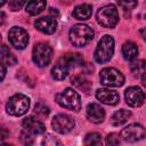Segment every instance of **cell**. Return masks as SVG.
Listing matches in <instances>:
<instances>
[{
	"label": "cell",
	"instance_id": "cell-30",
	"mask_svg": "<svg viewBox=\"0 0 146 146\" xmlns=\"http://www.w3.org/2000/svg\"><path fill=\"white\" fill-rule=\"evenodd\" d=\"M24 5L26 6V3H25L24 1H16V0H13V1L9 2V8H10L13 11H15V10L21 9Z\"/></svg>",
	"mask_w": 146,
	"mask_h": 146
},
{
	"label": "cell",
	"instance_id": "cell-9",
	"mask_svg": "<svg viewBox=\"0 0 146 146\" xmlns=\"http://www.w3.org/2000/svg\"><path fill=\"white\" fill-rule=\"evenodd\" d=\"M8 39L10 44L16 49H24L29 42V34L23 27L14 26L8 32Z\"/></svg>",
	"mask_w": 146,
	"mask_h": 146
},
{
	"label": "cell",
	"instance_id": "cell-29",
	"mask_svg": "<svg viewBox=\"0 0 146 146\" xmlns=\"http://www.w3.org/2000/svg\"><path fill=\"white\" fill-rule=\"evenodd\" d=\"M105 143H106V146H119V144H120V136L117 133H115V132H112V133L106 136Z\"/></svg>",
	"mask_w": 146,
	"mask_h": 146
},
{
	"label": "cell",
	"instance_id": "cell-34",
	"mask_svg": "<svg viewBox=\"0 0 146 146\" xmlns=\"http://www.w3.org/2000/svg\"><path fill=\"white\" fill-rule=\"evenodd\" d=\"M141 84L146 88V74H144V75L141 76Z\"/></svg>",
	"mask_w": 146,
	"mask_h": 146
},
{
	"label": "cell",
	"instance_id": "cell-38",
	"mask_svg": "<svg viewBox=\"0 0 146 146\" xmlns=\"http://www.w3.org/2000/svg\"><path fill=\"white\" fill-rule=\"evenodd\" d=\"M145 17H146V16H145Z\"/></svg>",
	"mask_w": 146,
	"mask_h": 146
},
{
	"label": "cell",
	"instance_id": "cell-18",
	"mask_svg": "<svg viewBox=\"0 0 146 146\" xmlns=\"http://www.w3.org/2000/svg\"><path fill=\"white\" fill-rule=\"evenodd\" d=\"M131 116V112L128 111V110H119L116 111L112 117H111V123L114 125V127H119V125H122L123 123H125L128 121V119Z\"/></svg>",
	"mask_w": 146,
	"mask_h": 146
},
{
	"label": "cell",
	"instance_id": "cell-15",
	"mask_svg": "<svg viewBox=\"0 0 146 146\" xmlns=\"http://www.w3.org/2000/svg\"><path fill=\"white\" fill-rule=\"evenodd\" d=\"M36 30L44 34H52L57 29V22L54 17H41L34 23Z\"/></svg>",
	"mask_w": 146,
	"mask_h": 146
},
{
	"label": "cell",
	"instance_id": "cell-21",
	"mask_svg": "<svg viewBox=\"0 0 146 146\" xmlns=\"http://www.w3.org/2000/svg\"><path fill=\"white\" fill-rule=\"evenodd\" d=\"M1 63H3L5 65H15L17 63L16 57L14 56V54L9 50V48L6 44H2L1 47Z\"/></svg>",
	"mask_w": 146,
	"mask_h": 146
},
{
	"label": "cell",
	"instance_id": "cell-7",
	"mask_svg": "<svg viewBox=\"0 0 146 146\" xmlns=\"http://www.w3.org/2000/svg\"><path fill=\"white\" fill-rule=\"evenodd\" d=\"M99 80L106 87H121L124 83V75L114 67H105L99 73Z\"/></svg>",
	"mask_w": 146,
	"mask_h": 146
},
{
	"label": "cell",
	"instance_id": "cell-13",
	"mask_svg": "<svg viewBox=\"0 0 146 146\" xmlns=\"http://www.w3.org/2000/svg\"><path fill=\"white\" fill-rule=\"evenodd\" d=\"M86 114H87V117L90 122L92 123H102L105 119V111L104 108L99 105V104H96V103H91L87 106V110H86Z\"/></svg>",
	"mask_w": 146,
	"mask_h": 146
},
{
	"label": "cell",
	"instance_id": "cell-8",
	"mask_svg": "<svg viewBox=\"0 0 146 146\" xmlns=\"http://www.w3.org/2000/svg\"><path fill=\"white\" fill-rule=\"evenodd\" d=\"M145 135L146 130L141 124L132 123L121 130L120 137L128 143H136L138 140H141L145 137Z\"/></svg>",
	"mask_w": 146,
	"mask_h": 146
},
{
	"label": "cell",
	"instance_id": "cell-24",
	"mask_svg": "<svg viewBox=\"0 0 146 146\" xmlns=\"http://www.w3.org/2000/svg\"><path fill=\"white\" fill-rule=\"evenodd\" d=\"M84 146H102V136L98 132H90L86 135Z\"/></svg>",
	"mask_w": 146,
	"mask_h": 146
},
{
	"label": "cell",
	"instance_id": "cell-16",
	"mask_svg": "<svg viewBox=\"0 0 146 146\" xmlns=\"http://www.w3.org/2000/svg\"><path fill=\"white\" fill-rule=\"evenodd\" d=\"M70 66L60 58L51 70V76L55 80H64L68 75Z\"/></svg>",
	"mask_w": 146,
	"mask_h": 146
},
{
	"label": "cell",
	"instance_id": "cell-3",
	"mask_svg": "<svg viewBox=\"0 0 146 146\" xmlns=\"http://www.w3.org/2000/svg\"><path fill=\"white\" fill-rule=\"evenodd\" d=\"M113 54H114V39L111 35L106 34L99 40L94 52V58L97 63L104 64L112 58Z\"/></svg>",
	"mask_w": 146,
	"mask_h": 146
},
{
	"label": "cell",
	"instance_id": "cell-12",
	"mask_svg": "<svg viewBox=\"0 0 146 146\" xmlns=\"http://www.w3.org/2000/svg\"><path fill=\"white\" fill-rule=\"evenodd\" d=\"M22 124L24 130L31 135H41L46 131L44 124L34 116H27L26 119L23 120Z\"/></svg>",
	"mask_w": 146,
	"mask_h": 146
},
{
	"label": "cell",
	"instance_id": "cell-33",
	"mask_svg": "<svg viewBox=\"0 0 146 146\" xmlns=\"http://www.w3.org/2000/svg\"><path fill=\"white\" fill-rule=\"evenodd\" d=\"M139 33H140V35L143 36V39L146 41V27H144V29H141L140 31H139Z\"/></svg>",
	"mask_w": 146,
	"mask_h": 146
},
{
	"label": "cell",
	"instance_id": "cell-37",
	"mask_svg": "<svg viewBox=\"0 0 146 146\" xmlns=\"http://www.w3.org/2000/svg\"><path fill=\"white\" fill-rule=\"evenodd\" d=\"M1 146H13V145H9V144H2Z\"/></svg>",
	"mask_w": 146,
	"mask_h": 146
},
{
	"label": "cell",
	"instance_id": "cell-17",
	"mask_svg": "<svg viewBox=\"0 0 146 146\" xmlns=\"http://www.w3.org/2000/svg\"><path fill=\"white\" fill-rule=\"evenodd\" d=\"M91 14H92V8L88 3L79 5L73 10V16L79 21H86V19L90 18Z\"/></svg>",
	"mask_w": 146,
	"mask_h": 146
},
{
	"label": "cell",
	"instance_id": "cell-2",
	"mask_svg": "<svg viewBox=\"0 0 146 146\" xmlns=\"http://www.w3.org/2000/svg\"><path fill=\"white\" fill-rule=\"evenodd\" d=\"M55 99L57 104L64 108H67L74 112H79L81 110V97L75 90L71 88H66L63 91L58 92L55 96Z\"/></svg>",
	"mask_w": 146,
	"mask_h": 146
},
{
	"label": "cell",
	"instance_id": "cell-4",
	"mask_svg": "<svg viewBox=\"0 0 146 146\" xmlns=\"http://www.w3.org/2000/svg\"><path fill=\"white\" fill-rule=\"evenodd\" d=\"M30 107V99L25 95L16 94L9 98L6 104V110L9 115L21 116L24 115Z\"/></svg>",
	"mask_w": 146,
	"mask_h": 146
},
{
	"label": "cell",
	"instance_id": "cell-35",
	"mask_svg": "<svg viewBox=\"0 0 146 146\" xmlns=\"http://www.w3.org/2000/svg\"><path fill=\"white\" fill-rule=\"evenodd\" d=\"M6 135H7V133H6V129L2 128V136H1V139H2V140L6 138Z\"/></svg>",
	"mask_w": 146,
	"mask_h": 146
},
{
	"label": "cell",
	"instance_id": "cell-27",
	"mask_svg": "<svg viewBox=\"0 0 146 146\" xmlns=\"http://www.w3.org/2000/svg\"><path fill=\"white\" fill-rule=\"evenodd\" d=\"M34 113L41 117H46L49 115V107L43 103H38L34 106Z\"/></svg>",
	"mask_w": 146,
	"mask_h": 146
},
{
	"label": "cell",
	"instance_id": "cell-26",
	"mask_svg": "<svg viewBox=\"0 0 146 146\" xmlns=\"http://www.w3.org/2000/svg\"><path fill=\"white\" fill-rule=\"evenodd\" d=\"M42 146H64V145L55 136L48 133L44 136V138L42 140Z\"/></svg>",
	"mask_w": 146,
	"mask_h": 146
},
{
	"label": "cell",
	"instance_id": "cell-22",
	"mask_svg": "<svg viewBox=\"0 0 146 146\" xmlns=\"http://www.w3.org/2000/svg\"><path fill=\"white\" fill-rule=\"evenodd\" d=\"M62 59L70 66V68L76 67V66L81 65L83 62V58L80 54H66L62 57Z\"/></svg>",
	"mask_w": 146,
	"mask_h": 146
},
{
	"label": "cell",
	"instance_id": "cell-14",
	"mask_svg": "<svg viewBox=\"0 0 146 146\" xmlns=\"http://www.w3.org/2000/svg\"><path fill=\"white\" fill-rule=\"evenodd\" d=\"M96 98L100 103L106 104V105H115L120 100V96L115 90H111L106 88L98 89L96 91Z\"/></svg>",
	"mask_w": 146,
	"mask_h": 146
},
{
	"label": "cell",
	"instance_id": "cell-31",
	"mask_svg": "<svg viewBox=\"0 0 146 146\" xmlns=\"http://www.w3.org/2000/svg\"><path fill=\"white\" fill-rule=\"evenodd\" d=\"M119 6L123 7V9H132L137 6L136 1H119Z\"/></svg>",
	"mask_w": 146,
	"mask_h": 146
},
{
	"label": "cell",
	"instance_id": "cell-1",
	"mask_svg": "<svg viewBox=\"0 0 146 146\" xmlns=\"http://www.w3.org/2000/svg\"><path fill=\"white\" fill-rule=\"evenodd\" d=\"M70 41L75 47L88 44L94 38V30L86 24H75L70 30Z\"/></svg>",
	"mask_w": 146,
	"mask_h": 146
},
{
	"label": "cell",
	"instance_id": "cell-23",
	"mask_svg": "<svg viewBox=\"0 0 146 146\" xmlns=\"http://www.w3.org/2000/svg\"><path fill=\"white\" fill-rule=\"evenodd\" d=\"M71 82H72L73 86H75L76 88L83 90L86 94H88V91H89V89H90V86H91L90 82H89L84 76H82V75H74V76L72 78Z\"/></svg>",
	"mask_w": 146,
	"mask_h": 146
},
{
	"label": "cell",
	"instance_id": "cell-11",
	"mask_svg": "<svg viewBox=\"0 0 146 146\" xmlns=\"http://www.w3.org/2000/svg\"><path fill=\"white\" fill-rule=\"evenodd\" d=\"M125 102L131 107H139L145 102V94L139 87H129L124 92Z\"/></svg>",
	"mask_w": 146,
	"mask_h": 146
},
{
	"label": "cell",
	"instance_id": "cell-36",
	"mask_svg": "<svg viewBox=\"0 0 146 146\" xmlns=\"http://www.w3.org/2000/svg\"><path fill=\"white\" fill-rule=\"evenodd\" d=\"M50 13H51L52 15H56V16H58V11H57V10H54V8H51V9H50Z\"/></svg>",
	"mask_w": 146,
	"mask_h": 146
},
{
	"label": "cell",
	"instance_id": "cell-19",
	"mask_svg": "<svg viewBox=\"0 0 146 146\" xmlns=\"http://www.w3.org/2000/svg\"><path fill=\"white\" fill-rule=\"evenodd\" d=\"M122 54H123L124 59H127V60L135 59L138 55V48H137L136 43H133L131 41L124 42L122 46Z\"/></svg>",
	"mask_w": 146,
	"mask_h": 146
},
{
	"label": "cell",
	"instance_id": "cell-25",
	"mask_svg": "<svg viewBox=\"0 0 146 146\" xmlns=\"http://www.w3.org/2000/svg\"><path fill=\"white\" fill-rule=\"evenodd\" d=\"M130 71L133 75H141L146 71V62L143 59L132 62L130 65Z\"/></svg>",
	"mask_w": 146,
	"mask_h": 146
},
{
	"label": "cell",
	"instance_id": "cell-32",
	"mask_svg": "<svg viewBox=\"0 0 146 146\" xmlns=\"http://www.w3.org/2000/svg\"><path fill=\"white\" fill-rule=\"evenodd\" d=\"M5 74H6V65L1 63V80L5 79Z\"/></svg>",
	"mask_w": 146,
	"mask_h": 146
},
{
	"label": "cell",
	"instance_id": "cell-28",
	"mask_svg": "<svg viewBox=\"0 0 146 146\" xmlns=\"http://www.w3.org/2000/svg\"><path fill=\"white\" fill-rule=\"evenodd\" d=\"M19 139H21V141H22V144H23L24 146H32L33 143H34L33 135L26 132L25 130H23V131L21 132V137H19Z\"/></svg>",
	"mask_w": 146,
	"mask_h": 146
},
{
	"label": "cell",
	"instance_id": "cell-20",
	"mask_svg": "<svg viewBox=\"0 0 146 146\" xmlns=\"http://www.w3.org/2000/svg\"><path fill=\"white\" fill-rule=\"evenodd\" d=\"M46 1H29L25 6V10L30 15H38L46 8Z\"/></svg>",
	"mask_w": 146,
	"mask_h": 146
},
{
	"label": "cell",
	"instance_id": "cell-5",
	"mask_svg": "<svg viewBox=\"0 0 146 146\" xmlns=\"http://www.w3.org/2000/svg\"><path fill=\"white\" fill-rule=\"evenodd\" d=\"M97 22L104 27H114L119 22V13L114 5L110 3L97 11Z\"/></svg>",
	"mask_w": 146,
	"mask_h": 146
},
{
	"label": "cell",
	"instance_id": "cell-10",
	"mask_svg": "<svg viewBox=\"0 0 146 146\" xmlns=\"http://www.w3.org/2000/svg\"><path fill=\"white\" fill-rule=\"evenodd\" d=\"M52 129L58 133H67L73 130L75 122L67 114H57L51 121Z\"/></svg>",
	"mask_w": 146,
	"mask_h": 146
},
{
	"label": "cell",
	"instance_id": "cell-6",
	"mask_svg": "<svg viewBox=\"0 0 146 146\" xmlns=\"http://www.w3.org/2000/svg\"><path fill=\"white\" fill-rule=\"evenodd\" d=\"M32 58L39 67H46L52 58V48L46 42H39L33 48Z\"/></svg>",
	"mask_w": 146,
	"mask_h": 146
}]
</instances>
